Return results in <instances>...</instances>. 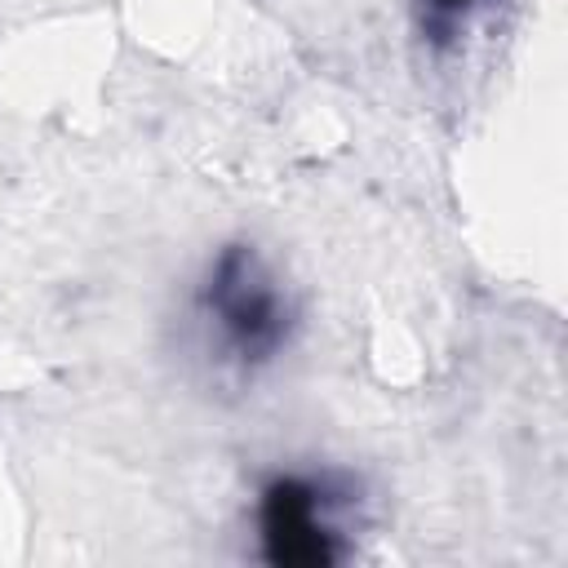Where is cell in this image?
Wrapping results in <instances>:
<instances>
[{
    "label": "cell",
    "mask_w": 568,
    "mask_h": 568,
    "mask_svg": "<svg viewBox=\"0 0 568 568\" xmlns=\"http://www.w3.org/2000/svg\"><path fill=\"white\" fill-rule=\"evenodd\" d=\"M488 4H497V0H413L417 31L430 49H453Z\"/></svg>",
    "instance_id": "cell-3"
},
{
    "label": "cell",
    "mask_w": 568,
    "mask_h": 568,
    "mask_svg": "<svg viewBox=\"0 0 568 568\" xmlns=\"http://www.w3.org/2000/svg\"><path fill=\"white\" fill-rule=\"evenodd\" d=\"M191 328L200 355L226 377H257L297 333V302L257 244L231 240L209 262L191 293Z\"/></svg>",
    "instance_id": "cell-1"
},
{
    "label": "cell",
    "mask_w": 568,
    "mask_h": 568,
    "mask_svg": "<svg viewBox=\"0 0 568 568\" xmlns=\"http://www.w3.org/2000/svg\"><path fill=\"white\" fill-rule=\"evenodd\" d=\"M359 488L342 470H280L257 488V555L275 568H328L351 550Z\"/></svg>",
    "instance_id": "cell-2"
}]
</instances>
